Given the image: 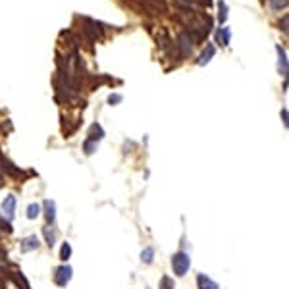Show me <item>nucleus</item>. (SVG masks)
I'll return each instance as SVG.
<instances>
[{"label":"nucleus","instance_id":"nucleus-1","mask_svg":"<svg viewBox=\"0 0 289 289\" xmlns=\"http://www.w3.org/2000/svg\"><path fill=\"white\" fill-rule=\"evenodd\" d=\"M189 268H191V258H189V255L183 253V251H178V253L172 257V270H174V274L181 278V276H185V274L189 272Z\"/></svg>","mask_w":289,"mask_h":289},{"label":"nucleus","instance_id":"nucleus-2","mask_svg":"<svg viewBox=\"0 0 289 289\" xmlns=\"http://www.w3.org/2000/svg\"><path fill=\"white\" fill-rule=\"evenodd\" d=\"M83 33H85V37L89 39L91 43H95L96 39L102 37L104 27H102V23L100 22H95V20H91V18H83Z\"/></svg>","mask_w":289,"mask_h":289},{"label":"nucleus","instance_id":"nucleus-3","mask_svg":"<svg viewBox=\"0 0 289 289\" xmlns=\"http://www.w3.org/2000/svg\"><path fill=\"white\" fill-rule=\"evenodd\" d=\"M193 45H195V39L187 33V31H181L178 37V56L179 58H187L193 50Z\"/></svg>","mask_w":289,"mask_h":289},{"label":"nucleus","instance_id":"nucleus-4","mask_svg":"<svg viewBox=\"0 0 289 289\" xmlns=\"http://www.w3.org/2000/svg\"><path fill=\"white\" fill-rule=\"evenodd\" d=\"M71 276H73V270H71V266L62 264V266L56 268V272H54V284H56L58 288H66L67 284L71 282Z\"/></svg>","mask_w":289,"mask_h":289},{"label":"nucleus","instance_id":"nucleus-5","mask_svg":"<svg viewBox=\"0 0 289 289\" xmlns=\"http://www.w3.org/2000/svg\"><path fill=\"white\" fill-rule=\"evenodd\" d=\"M14 212H16V197L14 195H8L6 199L2 200V214L6 220H12L14 218Z\"/></svg>","mask_w":289,"mask_h":289},{"label":"nucleus","instance_id":"nucleus-6","mask_svg":"<svg viewBox=\"0 0 289 289\" xmlns=\"http://www.w3.org/2000/svg\"><path fill=\"white\" fill-rule=\"evenodd\" d=\"M43 206H45V220L48 225H52V224L56 222V204H54V200L46 199L43 202Z\"/></svg>","mask_w":289,"mask_h":289},{"label":"nucleus","instance_id":"nucleus-7","mask_svg":"<svg viewBox=\"0 0 289 289\" xmlns=\"http://www.w3.org/2000/svg\"><path fill=\"white\" fill-rule=\"evenodd\" d=\"M39 245H41V241H39L37 235H29V237L23 239L20 247H22V253H31V251H37Z\"/></svg>","mask_w":289,"mask_h":289},{"label":"nucleus","instance_id":"nucleus-8","mask_svg":"<svg viewBox=\"0 0 289 289\" xmlns=\"http://www.w3.org/2000/svg\"><path fill=\"white\" fill-rule=\"evenodd\" d=\"M276 50H278V67H280V73L286 77L289 71V66H288V54H286V50L282 48V46H276Z\"/></svg>","mask_w":289,"mask_h":289},{"label":"nucleus","instance_id":"nucleus-9","mask_svg":"<svg viewBox=\"0 0 289 289\" xmlns=\"http://www.w3.org/2000/svg\"><path fill=\"white\" fill-rule=\"evenodd\" d=\"M214 54H216V48H214V45H206V46H204V50L200 52L197 64H199V66H206V64H208L212 58H214Z\"/></svg>","mask_w":289,"mask_h":289},{"label":"nucleus","instance_id":"nucleus-10","mask_svg":"<svg viewBox=\"0 0 289 289\" xmlns=\"http://www.w3.org/2000/svg\"><path fill=\"white\" fill-rule=\"evenodd\" d=\"M229 39H231V29H229V27H220V29H216V41H218V45L227 46L229 45Z\"/></svg>","mask_w":289,"mask_h":289},{"label":"nucleus","instance_id":"nucleus-11","mask_svg":"<svg viewBox=\"0 0 289 289\" xmlns=\"http://www.w3.org/2000/svg\"><path fill=\"white\" fill-rule=\"evenodd\" d=\"M102 137H104V129L100 128V124H93L89 128V137H87V141L98 143V141H102Z\"/></svg>","mask_w":289,"mask_h":289},{"label":"nucleus","instance_id":"nucleus-12","mask_svg":"<svg viewBox=\"0 0 289 289\" xmlns=\"http://www.w3.org/2000/svg\"><path fill=\"white\" fill-rule=\"evenodd\" d=\"M197 286L199 289H220V286L216 284V282H212L208 276H204V274H199L197 276Z\"/></svg>","mask_w":289,"mask_h":289},{"label":"nucleus","instance_id":"nucleus-13","mask_svg":"<svg viewBox=\"0 0 289 289\" xmlns=\"http://www.w3.org/2000/svg\"><path fill=\"white\" fill-rule=\"evenodd\" d=\"M39 214H41V206H39L37 202H31V204L27 206V218H29V220H35Z\"/></svg>","mask_w":289,"mask_h":289},{"label":"nucleus","instance_id":"nucleus-14","mask_svg":"<svg viewBox=\"0 0 289 289\" xmlns=\"http://www.w3.org/2000/svg\"><path fill=\"white\" fill-rule=\"evenodd\" d=\"M153 258H155V249L147 247V249L141 253V260H143L145 264H151V262H153Z\"/></svg>","mask_w":289,"mask_h":289},{"label":"nucleus","instance_id":"nucleus-15","mask_svg":"<svg viewBox=\"0 0 289 289\" xmlns=\"http://www.w3.org/2000/svg\"><path fill=\"white\" fill-rule=\"evenodd\" d=\"M218 10H220V12H218V20H220V23H224L227 20V4H225L224 0L218 2Z\"/></svg>","mask_w":289,"mask_h":289},{"label":"nucleus","instance_id":"nucleus-16","mask_svg":"<svg viewBox=\"0 0 289 289\" xmlns=\"http://www.w3.org/2000/svg\"><path fill=\"white\" fill-rule=\"evenodd\" d=\"M43 235H45V239H46V245L52 249V247H54V241H56V235H54V231H50L48 227H43Z\"/></svg>","mask_w":289,"mask_h":289},{"label":"nucleus","instance_id":"nucleus-17","mask_svg":"<svg viewBox=\"0 0 289 289\" xmlns=\"http://www.w3.org/2000/svg\"><path fill=\"white\" fill-rule=\"evenodd\" d=\"M69 257H71V245L66 241V243H62V249H60V258L66 262Z\"/></svg>","mask_w":289,"mask_h":289},{"label":"nucleus","instance_id":"nucleus-18","mask_svg":"<svg viewBox=\"0 0 289 289\" xmlns=\"http://www.w3.org/2000/svg\"><path fill=\"white\" fill-rule=\"evenodd\" d=\"M160 289H176L174 288V280L168 278V276H164V278L160 280Z\"/></svg>","mask_w":289,"mask_h":289},{"label":"nucleus","instance_id":"nucleus-19","mask_svg":"<svg viewBox=\"0 0 289 289\" xmlns=\"http://www.w3.org/2000/svg\"><path fill=\"white\" fill-rule=\"evenodd\" d=\"M83 151H85V155L91 156L95 151H96V143H93V141H85V145H83Z\"/></svg>","mask_w":289,"mask_h":289},{"label":"nucleus","instance_id":"nucleus-20","mask_svg":"<svg viewBox=\"0 0 289 289\" xmlns=\"http://www.w3.org/2000/svg\"><path fill=\"white\" fill-rule=\"evenodd\" d=\"M289 0H270V6L274 8V10H282V8H286L288 6Z\"/></svg>","mask_w":289,"mask_h":289},{"label":"nucleus","instance_id":"nucleus-21","mask_svg":"<svg viewBox=\"0 0 289 289\" xmlns=\"http://www.w3.org/2000/svg\"><path fill=\"white\" fill-rule=\"evenodd\" d=\"M122 100H124L122 95H110V96H108V104H118V102H122Z\"/></svg>","mask_w":289,"mask_h":289},{"label":"nucleus","instance_id":"nucleus-22","mask_svg":"<svg viewBox=\"0 0 289 289\" xmlns=\"http://www.w3.org/2000/svg\"><path fill=\"white\" fill-rule=\"evenodd\" d=\"M288 23H289V16H284V20L280 22V29H282L284 33H288Z\"/></svg>","mask_w":289,"mask_h":289},{"label":"nucleus","instance_id":"nucleus-23","mask_svg":"<svg viewBox=\"0 0 289 289\" xmlns=\"http://www.w3.org/2000/svg\"><path fill=\"white\" fill-rule=\"evenodd\" d=\"M282 120H284V124H286V128H288L289 120H288V110H286V108L282 110Z\"/></svg>","mask_w":289,"mask_h":289}]
</instances>
